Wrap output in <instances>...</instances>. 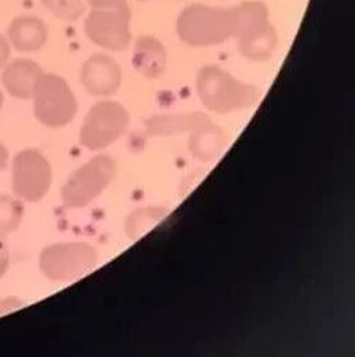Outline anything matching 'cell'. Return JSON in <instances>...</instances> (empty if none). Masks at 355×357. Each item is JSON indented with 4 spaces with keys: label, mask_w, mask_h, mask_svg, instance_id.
I'll list each match as a JSON object with an SVG mask.
<instances>
[{
    "label": "cell",
    "mask_w": 355,
    "mask_h": 357,
    "mask_svg": "<svg viewBox=\"0 0 355 357\" xmlns=\"http://www.w3.org/2000/svg\"><path fill=\"white\" fill-rule=\"evenodd\" d=\"M8 160H9V151L6 146L0 142V171H3L6 168Z\"/></svg>",
    "instance_id": "obj_20"
},
{
    "label": "cell",
    "mask_w": 355,
    "mask_h": 357,
    "mask_svg": "<svg viewBox=\"0 0 355 357\" xmlns=\"http://www.w3.org/2000/svg\"><path fill=\"white\" fill-rule=\"evenodd\" d=\"M129 122L126 109L112 101L95 104L87 114L80 130V143L90 150H101L113 143Z\"/></svg>",
    "instance_id": "obj_8"
},
{
    "label": "cell",
    "mask_w": 355,
    "mask_h": 357,
    "mask_svg": "<svg viewBox=\"0 0 355 357\" xmlns=\"http://www.w3.org/2000/svg\"><path fill=\"white\" fill-rule=\"evenodd\" d=\"M41 2L55 17L62 20L74 22L84 13L81 0H41Z\"/></svg>",
    "instance_id": "obj_16"
},
{
    "label": "cell",
    "mask_w": 355,
    "mask_h": 357,
    "mask_svg": "<svg viewBox=\"0 0 355 357\" xmlns=\"http://www.w3.org/2000/svg\"><path fill=\"white\" fill-rule=\"evenodd\" d=\"M9 265H10V252L3 238L0 237V279L6 275Z\"/></svg>",
    "instance_id": "obj_18"
},
{
    "label": "cell",
    "mask_w": 355,
    "mask_h": 357,
    "mask_svg": "<svg viewBox=\"0 0 355 357\" xmlns=\"http://www.w3.org/2000/svg\"><path fill=\"white\" fill-rule=\"evenodd\" d=\"M238 13L235 8H214L203 3L187 6L176 20V34L189 47H213L235 37Z\"/></svg>",
    "instance_id": "obj_1"
},
{
    "label": "cell",
    "mask_w": 355,
    "mask_h": 357,
    "mask_svg": "<svg viewBox=\"0 0 355 357\" xmlns=\"http://www.w3.org/2000/svg\"><path fill=\"white\" fill-rule=\"evenodd\" d=\"M122 72L116 61L108 55L95 54L81 68V83L93 96L115 94L120 86Z\"/></svg>",
    "instance_id": "obj_10"
},
{
    "label": "cell",
    "mask_w": 355,
    "mask_h": 357,
    "mask_svg": "<svg viewBox=\"0 0 355 357\" xmlns=\"http://www.w3.org/2000/svg\"><path fill=\"white\" fill-rule=\"evenodd\" d=\"M198 94L203 104L216 112L226 114L253 105L259 98V89L234 79L219 66H205L196 79Z\"/></svg>",
    "instance_id": "obj_3"
},
{
    "label": "cell",
    "mask_w": 355,
    "mask_h": 357,
    "mask_svg": "<svg viewBox=\"0 0 355 357\" xmlns=\"http://www.w3.org/2000/svg\"><path fill=\"white\" fill-rule=\"evenodd\" d=\"M51 184V164L42 153L34 149H27L15 157L12 190L19 199L38 202L48 194Z\"/></svg>",
    "instance_id": "obj_7"
},
{
    "label": "cell",
    "mask_w": 355,
    "mask_h": 357,
    "mask_svg": "<svg viewBox=\"0 0 355 357\" xmlns=\"http://www.w3.org/2000/svg\"><path fill=\"white\" fill-rule=\"evenodd\" d=\"M210 125H212L210 121L205 122L202 125V130L196 133L191 140V149L202 160L203 158L209 160L214 157L223 146V137H221L223 135L220 133L219 129Z\"/></svg>",
    "instance_id": "obj_14"
},
{
    "label": "cell",
    "mask_w": 355,
    "mask_h": 357,
    "mask_svg": "<svg viewBox=\"0 0 355 357\" xmlns=\"http://www.w3.org/2000/svg\"><path fill=\"white\" fill-rule=\"evenodd\" d=\"M88 5L95 10H120L127 9V0H87Z\"/></svg>",
    "instance_id": "obj_17"
},
{
    "label": "cell",
    "mask_w": 355,
    "mask_h": 357,
    "mask_svg": "<svg viewBox=\"0 0 355 357\" xmlns=\"http://www.w3.org/2000/svg\"><path fill=\"white\" fill-rule=\"evenodd\" d=\"M238 27L235 37L239 52L249 61L262 62L271 58L278 36L270 22V12L260 0H249L237 6Z\"/></svg>",
    "instance_id": "obj_2"
},
{
    "label": "cell",
    "mask_w": 355,
    "mask_h": 357,
    "mask_svg": "<svg viewBox=\"0 0 355 357\" xmlns=\"http://www.w3.org/2000/svg\"><path fill=\"white\" fill-rule=\"evenodd\" d=\"M115 171V161L108 155H97L76 169L62 188L65 206L70 209L87 206L112 181Z\"/></svg>",
    "instance_id": "obj_6"
},
{
    "label": "cell",
    "mask_w": 355,
    "mask_h": 357,
    "mask_svg": "<svg viewBox=\"0 0 355 357\" xmlns=\"http://www.w3.org/2000/svg\"><path fill=\"white\" fill-rule=\"evenodd\" d=\"M42 73L38 63L30 59H16L5 68L2 83L10 96L20 100H30Z\"/></svg>",
    "instance_id": "obj_11"
},
{
    "label": "cell",
    "mask_w": 355,
    "mask_h": 357,
    "mask_svg": "<svg viewBox=\"0 0 355 357\" xmlns=\"http://www.w3.org/2000/svg\"><path fill=\"white\" fill-rule=\"evenodd\" d=\"M97 264L95 250L84 243H62L45 247L40 257L42 275L55 282H70L90 272Z\"/></svg>",
    "instance_id": "obj_5"
},
{
    "label": "cell",
    "mask_w": 355,
    "mask_h": 357,
    "mask_svg": "<svg viewBox=\"0 0 355 357\" xmlns=\"http://www.w3.org/2000/svg\"><path fill=\"white\" fill-rule=\"evenodd\" d=\"M24 218V206L20 201L0 195V237H6L16 231Z\"/></svg>",
    "instance_id": "obj_15"
},
{
    "label": "cell",
    "mask_w": 355,
    "mask_h": 357,
    "mask_svg": "<svg viewBox=\"0 0 355 357\" xmlns=\"http://www.w3.org/2000/svg\"><path fill=\"white\" fill-rule=\"evenodd\" d=\"M165 47L151 36H141L134 45L133 65L148 79L159 77L166 68Z\"/></svg>",
    "instance_id": "obj_13"
},
{
    "label": "cell",
    "mask_w": 355,
    "mask_h": 357,
    "mask_svg": "<svg viewBox=\"0 0 355 357\" xmlns=\"http://www.w3.org/2000/svg\"><path fill=\"white\" fill-rule=\"evenodd\" d=\"M8 36L15 50L20 52H36L47 44L49 30L38 17L20 16L12 22Z\"/></svg>",
    "instance_id": "obj_12"
},
{
    "label": "cell",
    "mask_w": 355,
    "mask_h": 357,
    "mask_svg": "<svg viewBox=\"0 0 355 357\" xmlns=\"http://www.w3.org/2000/svg\"><path fill=\"white\" fill-rule=\"evenodd\" d=\"M9 58H10V45L2 36H0V69L6 66Z\"/></svg>",
    "instance_id": "obj_19"
},
{
    "label": "cell",
    "mask_w": 355,
    "mask_h": 357,
    "mask_svg": "<svg viewBox=\"0 0 355 357\" xmlns=\"http://www.w3.org/2000/svg\"><path fill=\"white\" fill-rule=\"evenodd\" d=\"M2 107H3V93L0 90V109H2Z\"/></svg>",
    "instance_id": "obj_21"
},
{
    "label": "cell",
    "mask_w": 355,
    "mask_h": 357,
    "mask_svg": "<svg viewBox=\"0 0 355 357\" xmlns=\"http://www.w3.org/2000/svg\"><path fill=\"white\" fill-rule=\"evenodd\" d=\"M130 9L95 10L84 22L87 37L109 51H123L130 44Z\"/></svg>",
    "instance_id": "obj_9"
},
{
    "label": "cell",
    "mask_w": 355,
    "mask_h": 357,
    "mask_svg": "<svg viewBox=\"0 0 355 357\" xmlns=\"http://www.w3.org/2000/svg\"><path fill=\"white\" fill-rule=\"evenodd\" d=\"M34 114L48 128L68 125L77 112V101L68 82L52 73H42L34 94Z\"/></svg>",
    "instance_id": "obj_4"
}]
</instances>
